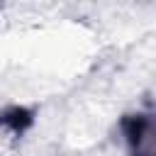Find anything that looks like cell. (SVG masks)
I'll use <instances>...</instances> for the list:
<instances>
[{
	"label": "cell",
	"instance_id": "cell-1",
	"mask_svg": "<svg viewBox=\"0 0 156 156\" xmlns=\"http://www.w3.org/2000/svg\"><path fill=\"white\" fill-rule=\"evenodd\" d=\"M127 141L134 156H156V117L136 115L127 119Z\"/></svg>",
	"mask_w": 156,
	"mask_h": 156
}]
</instances>
